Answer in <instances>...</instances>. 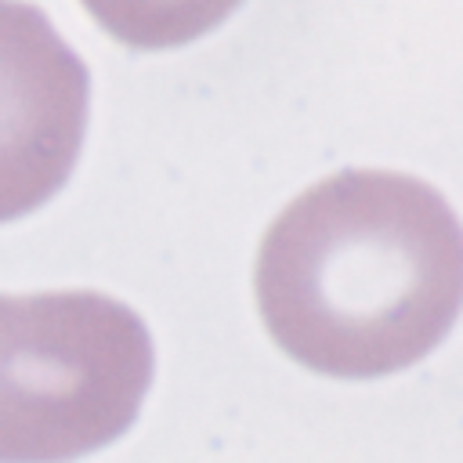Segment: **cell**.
<instances>
[{
	"instance_id": "6da1fadb",
	"label": "cell",
	"mask_w": 463,
	"mask_h": 463,
	"mask_svg": "<svg viewBox=\"0 0 463 463\" xmlns=\"http://www.w3.org/2000/svg\"><path fill=\"white\" fill-rule=\"evenodd\" d=\"M253 289L271 340L300 365L387 376L427 358L459 315V221L420 177L340 170L268 224Z\"/></svg>"
},
{
	"instance_id": "7a4b0ae2",
	"label": "cell",
	"mask_w": 463,
	"mask_h": 463,
	"mask_svg": "<svg viewBox=\"0 0 463 463\" xmlns=\"http://www.w3.org/2000/svg\"><path fill=\"white\" fill-rule=\"evenodd\" d=\"M152 365L145 322L105 293H0V463H69L116 441Z\"/></svg>"
},
{
	"instance_id": "3957f363",
	"label": "cell",
	"mask_w": 463,
	"mask_h": 463,
	"mask_svg": "<svg viewBox=\"0 0 463 463\" xmlns=\"http://www.w3.org/2000/svg\"><path fill=\"white\" fill-rule=\"evenodd\" d=\"M83 127V61L36 4L0 0V221L25 217L65 184Z\"/></svg>"
},
{
	"instance_id": "277c9868",
	"label": "cell",
	"mask_w": 463,
	"mask_h": 463,
	"mask_svg": "<svg viewBox=\"0 0 463 463\" xmlns=\"http://www.w3.org/2000/svg\"><path fill=\"white\" fill-rule=\"evenodd\" d=\"M90 18L134 51H163L217 29L242 0H80Z\"/></svg>"
}]
</instances>
